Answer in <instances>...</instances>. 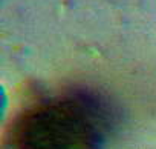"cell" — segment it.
Returning a JSON list of instances; mask_svg holds the SVG:
<instances>
[{"instance_id": "obj_1", "label": "cell", "mask_w": 156, "mask_h": 149, "mask_svg": "<svg viewBox=\"0 0 156 149\" xmlns=\"http://www.w3.org/2000/svg\"><path fill=\"white\" fill-rule=\"evenodd\" d=\"M103 112L84 99H54L22 112L11 126L12 149H101Z\"/></svg>"}]
</instances>
